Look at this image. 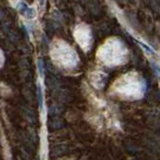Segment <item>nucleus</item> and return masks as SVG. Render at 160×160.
Returning a JSON list of instances; mask_svg holds the SVG:
<instances>
[{
	"label": "nucleus",
	"mask_w": 160,
	"mask_h": 160,
	"mask_svg": "<svg viewBox=\"0 0 160 160\" xmlns=\"http://www.w3.org/2000/svg\"><path fill=\"white\" fill-rule=\"evenodd\" d=\"M146 90V82L138 72L131 71L123 74L112 83L110 93L123 100L141 98Z\"/></svg>",
	"instance_id": "nucleus-1"
},
{
	"label": "nucleus",
	"mask_w": 160,
	"mask_h": 160,
	"mask_svg": "<svg viewBox=\"0 0 160 160\" xmlns=\"http://www.w3.org/2000/svg\"><path fill=\"white\" fill-rule=\"evenodd\" d=\"M96 59L104 66H119L128 61L129 51L121 39L110 37L98 47L96 51Z\"/></svg>",
	"instance_id": "nucleus-2"
},
{
	"label": "nucleus",
	"mask_w": 160,
	"mask_h": 160,
	"mask_svg": "<svg viewBox=\"0 0 160 160\" xmlns=\"http://www.w3.org/2000/svg\"><path fill=\"white\" fill-rule=\"evenodd\" d=\"M50 57L53 63L63 70H73L79 64L75 49L62 39H54L50 44Z\"/></svg>",
	"instance_id": "nucleus-3"
},
{
	"label": "nucleus",
	"mask_w": 160,
	"mask_h": 160,
	"mask_svg": "<svg viewBox=\"0 0 160 160\" xmlns=\"http://www.w3.org/2000/svg\"><path fill=\"white\" fill-rule=\"evenodd\" d=\"M73 36L75 38V41L84 52H88L91 49L93 44V36L91 28L88 24L84 22L77 24L74 28Z\"/></svg>",
	"instance_id": "nucleus-4"
},
{
	"label": "nucleus",
	"mask_w": 160,
	"mask_h": 160,
	"mask_svg": "<svg viewBox=\"0 0 160 160\" xmlns=\"http://www.w3.org/2000/svg\"><path fill=\"white\" fill-rule=\"evenodd\" d=\"M90 83L96 88H102L104 86L105 80H106V74L102 71H93L89 76Z\"/></svg>",
	"instance_id": "nucleus-5"
},
{
	"label": "nucleus",
	"mask_w": 160,
	"mask_h": 160,
	"mask_svg": "<svg viewBox=\"0 0 160 160\" xmlns=\"http://www.w3.org/2000/svg\"><path fill=\"white\" fill-rule=\"evenodd\" d=\"M65 151V148L63 146H58L56 148H54L52 151H51V155L52 156H57V155H60V154H63Z\"/></svg>",
	"instance_id": "nucleus-6"
},
{
	"label": "nucleus",
	"mask_w": 160,
	"mask_h": 160,
	"mask_svg": "<svg viewBox=\"0 0 160 160\" xmlns=\"http://www.w3.org/2000/svg\"><path fill=\"white\" fill-rule=\"evenodd\" d=\"M3 63H4V55H3V52L0 50V68L2 67Z\"/></svg>",
	"instance_id": "nucleus-7"
}]
</instances>
